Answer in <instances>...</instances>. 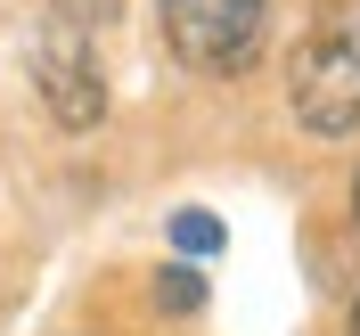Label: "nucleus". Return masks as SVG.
<instances>
[{
	"label": "nucleus",
	"instance_id": "1",
	"mask_svg": "<svg viewBox=\"0 0 360 336\" xmlns=\"http://www.w3.org/2000/svg\"><path fill=\"white\" fill-rule=\"evenodd\" d=\"M287 99H295V123L311 139L360 132V0L319 8V25L303 33V49L287 66Z\"/></svg>",
	"mask_w": 360,
	"mask_h": 336
},
{
	"label": "nucleus",
	"instance_id": "2",
	"mask_svg": "<svg viewBox=\"0 0 360 336\" xmlns=\"http://www.w3.org/2000/svg\"><path fill=\"white\" fill-rule=\"evenodd\" d=\"M98 25H107V0H58L41 17V42H33V82H41L49 115H58L66 132H90V123L107 115Z\"/></svg>",
	"mask_w": 360,
	"mask_h": 336
},
{
	"label": "nucleus",
	"instance_id": "3",
	"mask_svg": "<svg viewBox=\"0 0 360 336\" xmlns=\"http://www.w3.org/2000/svg\"><path fill=\"white\" fill-rule=\"evenodd\" d=\"M164 8V42L180 49V66L197 74H238L254 66L270 25V0H156Z\"/></svg>",
	"mask_w": 360,
	"mask_h": 336
},
{
	"label": "nucleus",
	"instance_id": "4",
	"mask_svg": "<svg viewBox=\"0 0 360 336\" xmlns=\"http://www.w3.org/2000/svg\"><path fill=\"white\" fill-rule=\"evenodd\" d=\"M172 247H180V263H205V254L229 247V230L213 222V213H197V205H188V213H172Z\"/></svg>",
	"mask_w": 360,
	"mask_h": 336
},
{
	"label": "nucleus",
	"instance_id": "5",
	"mask_svg": "<svg viewBox=\"0 0 360 336\" xmlns=\"http://www.w3.org/2000/svg\"><path fill=\"white\" fill-rule=\"evenodd\" d=\"M156 295H164V312H197V304H205L197 263H164V270H156Z\"/></svg>",
	"mask_w": 360,
	"mask_h": 336
},
{
	"label": "nucleus",
	"instance_id": "6",
	"mask_svg": "<svg viewBox=\"0 0 360 336\" xmlns=\"http://www.w3.org/2000/svg\"><path fill=\"white\" fill-rule=\"evenodd\" d=\"M352 222H360V180H352Z\"/></svg>",
	"mask_w": 360,
	"mask_h": 336
},
{
	"label": "nucleus",
	"instance_id": "7",
	"mask_svg": "<svg viewBox=\"0 0 360 336\" xmlns=\"http://www.w3.org/2000/svg\"><path fill=\"white\" fill-rule=\"evenodd\" d=\"M352 336H360V304H352Z\"/></svg>",
	"mask_w": 360,
	"mask_h": 336
}]
</instances>
